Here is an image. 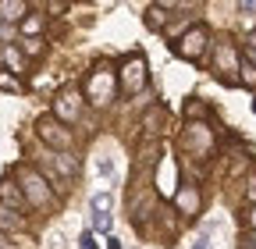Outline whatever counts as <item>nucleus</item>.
<instances>
[{"mask_svg": "<svg viewBox=\"0 0 256 249\" xmlns=\"http://www.w3.org/2000/svg\"><path fill=\"white\" fill-rule=\"evenodd\" d=\"M238 72H242V75H238V82H242V86H249V89H256V68L249 64V60H242Z\"/></svg>", "mask_w": 256, "mask_h": 249, "instance_id": "nucleus-17", "label": "nucleus"}, {"mask_svg": "<svg viewBox=\"0 0 256 249\" xmlns=\"http://www.w3.org/2000/svg\"><path fill=\"white\" fill-rule=\"evenodd\" d=\"M4 60H8V64H11V68H14L18 75H22V68H25V60H22V54H18L14 46H8V50H4Z\"/></svg>", "mask_w": 256, "mask_h": 249, "instance_id": "nucleus-19", "label": "nucleus"}, {"mask_svg": "<svg viewBox=\"0 0 256 249\" xmlns=\"http://www.w3.org/2000/svg\"><path fill=\"white\" fill-rule=\"evenodd\" d=\"M18 182H22V196H25V203H28V206L43 210V206H50V203H54L50 185H46V178H43L36 168H22V171H18Z\"/></svg>", "mask_w": 256, "mask_h": 249, "instance_id": "nucleus-2", "label": "nucleus"}, {"mask_svg": "<svg viewBox=\"0 0 256 249\" xmlns=\"http://www.w3.org/2000/svg\"><path fill=\"white\" fill-rule=\"evenodd\" d=\"M54 168L60 171V182H75V178H78V160L72 157V153H57V157H54Z\"/></svg>", "mask_w": 256, "mask_h": 249, "instance_id": "nucleus-11", "label": "nucleus"}, {"mask_svg": "<svg viewBox=\"0 0 256 249\" xmlns=\"http://www.w3.org/2000/svg\"><path fill=\"white\" fill-rule=\"evenodd\" d=\"M238 249H256V232H246L238 238Z\"/></svg>", "mask_w": 256, "mask_h": 249, "instance_id": "nucleus-26", "label": "nucleus"}, {"mask_svg": "<svg viewBox=\"0 0 256 249\" xmlns=\"http://www.w3.org/2000/svg\"><path fill=\"white\" fill-rule=\"evenodd\" d=\"M92 214H110V196L107 192H96L92 196Z\"/></svg>", "mask_w": 256, "mask_h": 249, "instance_id": "nucleus-18", "label": "nucleus"}, {"mask_svg": "<svg viewBox=\"0 0 256 249\" xmlns=\"http://www.w3.org/2000/svg\"><path fill=\"white\" fill-rule=\"evenodd\" d=\"M22 32H25L28 40H40V32H43V18H40V14H28V18L22 22Z\"/></svg>", "mask_w": 256, "mask_h": 249, "instance_id": "nucleus-14", "label": "nucleus"}, {"mask_svg": "<svg viewBox=\"0 0 256 249\" xmlns=\"http://www.w3.org/2000/svg\"><path fill=\"white\" fill-rule=\"evenodd\" d=\"M238 57H235V46L232 43H217L214 50V75L224 82V86H235L238 82Z\"/></svg>", "mask_w": 256, "mask_h": 249, "instance_id": "nucleus-6", "label": "nucleus"}, {"mask_svg": "<svg viewBox=\"0 0 256 249\" xmlns=\"http://www.w3.org/2000/svg\"><path fill=\"white\" fill-rule=\"evenodd\" d=\"M246 200H249V206H256V171L246 178Z\"/></svg>", "mask_w": 256, "mask_h": 249, "instance_id": "nucleus-22", "label": "nucleus"}, {"mask_svg": "<svg viewBox=\"0 0 256 249\" xmlns=\"http://www.w3.org/2000/svg\"><path fill=\"white\" fill-rule=\"evenodd\" d=\"M0 64H4V50H0Z\"/></svg>", "mask_w": 256, "mask_h": 249, "instance_id": "nucleus-33", "label": "nucleus"}, {"mask_svg": "<svg viewBox=\"0 0 256 249\" xmlns=\"http://www.w3.org/2000/svg\"><path fill=\"white\" fill-rule=\"evenodd\" d=\"M92 224L100 228V232H107L110 228V214H92Z\"/></svg>", "mask_w": 256, "mask_h": 249, "instance_id": "nucleus-25", "label": "nucleus"}, {"mask_svg": "<svg viewBox=\"0 0 256 249\" xmlns=\"http://www.w3.org/2000/svg\"><path fill=\"white\" fill-rule=\"evenodd\" d=\"M78 110H82V96L75 89H64L60 96L54 100V118L60 121V124H72V121H78Z\"/></svg>", "mask_w": 256, "mask_h": 249, "instance_id": "nucleus-8", "label": "nucleus"}, {"mask_svg": "<svg viewBox=\"0 0 256 249\" xmlns=\"http://www.w3.org/2000/svg\"><path fill=\"white\" fill-rule=\"evenodd\" d=\"M96 171H100L104 178H110V174H114V160H110V157H100V160H96Z\"/></svg>", "mask_w": 256, "mask_h": 249, "instance_id": "nucleus-24", "label": "nucleus"}, {"mask_svg": "<svg viewBox=\"0 0 256 249\" xmlns=\"http://www.w3.org/2000/svg\"><path fill=\"white\" fill-rule=\"evenodd\" d=\"M11 249H36V242H32V238H25V235H18Z\"/></svg>", "mask_w": 256, "mask_h": 249, "instance_id": "nucleus-28", "label": "nucleus"}, {"mask_svg": "<svg viewBox=\"0 0 256 249\" xmlns=\"http://www.w3.org/2000/svg\"><path fill=\"white\" fill-rule=\"evenodd\" d=\"M107 249H121V242L118 238H107Z\"/></svg>", "mask_w": 256, "mask_h": 249, "instance_id": "nucleus-31", "label": "nucleus"}, {"mask_svg": "<svg viewBox=\"0 0 256 249\" xmlns=\"http://www.w3.org/2000/svg\"><path fill=\"white\" fill-rule=\"evenodd\" d=\"M246 60H249V64L256 68V50H246Z\"/></svg>", "mask_w": 256, "mask_h": 249, "instance_id": "nucleus-30", "label": "nucleus"}, {"mask_svg": "<svg viewBox=\"0 0 256 249\" xmlns=\"http://www.w3.org/2000/svg\"><path fill=\"white\" fill-rule=\"evenodd\" d=\"M182 146L192 153V157H206V153L214 150V136H210V128H206V124L192 121L188 128L182 132Z\"/></svg>", "mask_w": 256, "mask_h": 249, "instance_id": "nucleus-7", "label": "nucleus"}, {"mask_svg": "<svg viewBox=\"0 0 256 249\" xmlns=\"http://www.w3.org/2000/svg\"><path fill=\"white\" fill-rule=\"evenodd\" d=\"M22 228V214L0 203V232H18Z\"/></svg>", "mask_w": 256, "mask_h": 249, "instance_id": "nucleus-13", "label": "nucleus"}, {"mask_svg": "<svg viewBox=\"0 0 256 249\" xmlns=\"http://www.w3.org/2000/svg\"><path fill=\"white\" fill-rule=\"evenodd\" d=\"M206 46H210V32H206L203 25H192L188 32H182V36H178L174 54H178L182 60H203Z\"/></svg>", "mask_w": 256, "mask_h": 249, "instance_id": "nucleus-5", "label": "nucleus"}, {"mask_svg": "<svg viewBox=\"0 0 256 249\" xmlns=\"http://www.w3.org/2000/svg\"><path fill=\"white\" fill-rule=\"evenodd\" d=\"M28 14V4H22V0H4L0 4V22H25Z\"/></svg>", "mask_w": 256, "mask_h": 249, "instance_id": "nucleus-12", "label": "nucleus"}, {"mask_svg": "<svg viewBox=\"0 0 256 249\" xmlns=\"http://www.w3.org/2000/svg\"><path fill=\"white\" fill-rule=\"evenodd\" d=\"M0 203H4V206H11V210H22V206H25L22 185H14L11 178H0Z\"/></svg>", "mask_w": 256, "mask_h": 249, "instance_id": "nucleus-10", "label": "nucleus"}, {"mask_svg": "<svg viewBox=\"0 0 256 249\" xmlns=\"http://www.w3.org/2000/svg\"><path fill=\"white\" fill-rule=\"evenodd\" d=\"M22 50H25L28 57H40L46 46H43V40H22Z\"/></svg>", "mask_w": 256, "mask_h": 249, "instance_id": "nucleus-20", "label": "nucleus"}, {"mask_svg": "<svg viewBox=\"0 0 256 249\" xmlns=\"http://www.w3.org/2000/svg\"><path fill=\"white\" fill-rule=\"evenodd\" d=\"M36 136H40L46 146H54L57 153H68V150H72V142H75V139H72V132H68V124H60L54 114H43V118L36 121Z\"/></svg>", "mask_w": 256, "mask_h": 249, "instance_id": "nucleus-4", "label": "nucleus"}, {"mask_svg": "<svg viewBox=\"0 0 256 249\" xmlns=\"http://www.w3.org/2000/svg\"><path fill=\"white\" fill-rule=\"evenodd\" d=\"M164 22H168V14H164V8H160V4H153V8L146 11V25H150V28H164Z\"/></svg>", "mask_w": 256, "mask_h": 249, "instance_id": "nucleus-15", "label": "nucleus"}, {"mask_svg": "<svg viewBox=\"0 0 256 249\" xmlns=\"http://www.w3.org/2000/svg\"><path fill=\"white\" fill-rule=\"evenodd\" d=\"M246 232H256V206L246 210Z\"/></svg>", "mask_w": 256, "mask_h": 249, "instance_id": "nucleus-27", "label": "nucleus"}, {"mask_svg": "<svg viewBox=\"0 0 256 249\" xmlns=\"http://www.w3.org/2000/svg\"><path fill=\"white\" fill-rule=\"evenodd\" d=\"M0 89H8V92H18V89H22V82H18L14 75H8V72H0Z\"/></svg>", "mask_w": 256, "mask_h": 249, "instance_id": "nucleus-21", "label": "nucleus"}, {"mask_svg": "<svg viewBox=\"0 0 256 249\" xmlns=\"http://www.w3.org/2000/svg\"><path fill=\"white\" fill-rule=\"evenodd\" d=\"M146 78L150 75H146V57L142 54H132L121 64V72H118V86H121L124 96H136L139 89H146Z\"/></svg>", "mask_w": 256, "mask_h": 249, "instance_id": "nucleus-3", "label": "nucleus"}, {"mask_svg": "<svg viewBox=\"0 0 256 249\" xmlns=\"http://www.w3.org/2000/svg\"><path fill=\"white\" fill-rule=\"evenodd\" d=\"M82 249H96V242H92V235H89V232L82 235Z\"/></svg>", "mask_w": 256, "mask_h": 249, "instance_id": "nucleus-29", "label": "nucleus"}, {"mask_svg": "<svg viewBox=\"0 0 256 249\" xmlns=\"http://www.w3.org/2000/svg\"><path fill=\"white\" fill-rule=\"evenodd\" d=\"M164 118H168V110H164V107H153V110L146 114V121H142V124H146L150 132H160V121H164Z\"/></svg>", "mask_w": 256, "mask_h": 249, "instance_id": "nucleus-16", "label": "nucleus"}, {"mask_svg": "<svg viewBox=\"0 0 256 249\" xmlns=\"http://www.w3.org/2000/svg\"><path fill=\"white\" fill-rule=\"evenodd\" d=\"M118 92V75L110 72V64H96L86 78V100L92 107H107Z\"/></svg>", "mask_w": 256, "mask_h": 249, "instance_id": "nucleus-1", "label": "nucleus"}, {"mask_svg": "<svg viewBox=\"0 0 256 249\" xmlns=\"http://www.w3.org/2000/svg\"><path fill=\"white\" fill-rule=\"evenodd\" d=\"M185 114H188V118H200V114H206V104H200V100H188V104H185Z\"/></svg>", "mask_w": 256, "mask_h": 249, "instance_id": "nucleus-23", "label": "nucleus"}, {"mask_svg": "<svg viewBox=\"0 0 256 249\" xmlns=\"http://www.w3.org/2000/svg\"><path fill=\"white\" fill-rule=\"evenodd\" d=\"M249 50H256V32H249Z\"/></svg>", "mask_w": 256, "mask_h": 249, "instance_id": "nucleus-32", "label": "nucleus"}, {"mask_svg": "<svg viewBox=\"0 0 256 249\" xmlns=\"http://www.w3.org/2000/svg\"><path fill=\"white\" fill-rule=\"evenodd\" d=\"M200 189L196 185H178L174 189V206H178V214H185V217H196L200 214Z\"/></svg>", "mask_w": 256, "mask_h": 249, "instance_id": "nucleus-9", "label": "nucleus"}]
</instances>
